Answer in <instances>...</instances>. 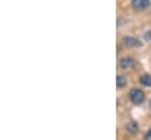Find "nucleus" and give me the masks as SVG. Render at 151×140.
<instances>
[{
	"label": "nucleus",
	"instance_id": "8",
	"mask_svg": "<svg viewBox=\"0 0 151 140\" xmlns=\"http://www.w3.org/2000/svg\"><path fill=\"white\" fill-rule=\"evenodd\" d=\"M144 38H145V40H148V41H151V31H148L145 35H144Z\"/></svg>",
	"mask_w": 151,
	"mask_h": 140
},
{
	"label": "nucleus",
	"instance_id": "10",
	"mask_svg": "<svg viewBox=\"0 0 151 140\" xmlns=\"http://www.w3.org/2000/svg\"><path fill=\"white\" fill-rule=\"evenodd\" d=\"M150 106H151V100H150Z\"/></svg>",
	"mask_w": 151,
	"mask_h": 140
},
{
	"label": "nucleus",
	"instance_id": "5",
	"mask_svg": "<svg viewBox=\"0 0 151 140\" xmlns=\"http://www.w3.org/2000/svg\"><path fill=\"white\" fill-rule=\"evenodd\" d=\"M116 85H117L118 88L124 87L127 85V78L123 77V75H117V78H116Z\"/></svg>",
	"mask_w": 151,
	"mask_h": 140
},
{
	"label": "nucleus",
	"instance_id": "7",
	"mask_svg": "<svg viewBox=\"0 0 151 140\" xmlns=\"http://www.w3.org/2000/svg\"><path fill=\"white\" fill-rule=\"evenodd\" d=\"M127 130H128L130 133H136V132L138 131V125H137V122H135V121L129 122V124L127 125Z\"/></svg>",
	"mask_w": 151,
	"mask_h": 140
},
{
	"label": "nucleus",
	"instance_id": "9",
	"mask_svg": "<svg viewBox=\"0 0 151 140\" xmlns=\"http://www.w3.org/2000/svg\"><path fill=\"white\" fill-rule=\"evenodd\" d=\"M145 140H151V130L148 131V133L145 134Z\"/></svg>",
	"mask_w": 151,
	"mask_h": 140
},
{
	"label": "nucleus",
	"instance_id": "2",
	"mask_svg": "<svg viewBox=\"0 0 151 140\" xmlns=\"http://www.w3.org/2000/svg\"><path fill=\"white\" fill-rule=\"evenodd\" d=\"M131 5L136 11H143L150 6V0H132Z\"/></svg>",
	"mask_w": 151,
	"mask_h": 140
},
{
	"label": "nucleus",
	"instance_id": "3",
	"mask_svg": "<svg viewBox=\"0 0 151 140\" xmlns=\"http://www.w3.org/2000/svg\"><path fill=\"white\" fill-rule=\"evenodd\" d=\"M135 59L134 58H130V57H127V58H123L121 59L119 61V66L123 69V70H130L132 67H135Z\"/></svg>",
	"mask_w": 151,
	"mask_h": 140
},
{
	"label": "nucleus",
	"instance_id": "6",
	"mask_svg": "<svg viewBox=\"0 0 151 140\" xmlns=\"http://www.w3.org/2000/svg\"><path fill=\"white\" fill-rule=\"evenodd\" d=\"M139 81H141V84H142L143 86L150 87V86H151V75H148V74H145V75H142Z\"/></svg>",
	"mask_w": 151,
	"mask_h": 140
},
{
	"label": "nucleus",
	"instance_id": "1",
	"mask_svg": "<svg viewBox=\"0 0 151 140\" xmlns=\"http://www.w3.org/2000/svg\"><path fill=\"white\" fill-rule=\"evenodd\" d=\"M130 99H131V101H132L134 104L139 105V104H142V103L144 101L145 96H144L143 91H141V90H138V88H134V90L130 91Z\"/></svg>",
	"mask_w": 151,
	"mask_h": 140
},
{
	"label": "nucleus",
	"instance_id": "4",
	"mask_svg": "<svg viewBox=\"0 0 151 140\" xmlns=\"http://www.w3.org/2000/svg\"><path fill=\"white\" fill-rule=\"evenodd\" d=\"M123 42L128 47H141L142 46V42L137 38H134V36H125L123 39Z\"/></svg>",
	"mask_w": 151,
	"mask_h": 140
}]
</instances>
